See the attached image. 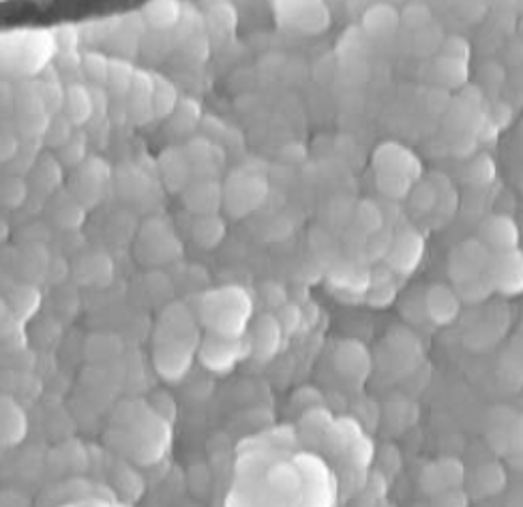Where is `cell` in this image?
<instances>
[{"mask_svg":"<svg viewBox=\"0 0 523 507\" xmlns=\"http://www.w3.org/2000/svg\"><path fill=\"white\" fill-rule=\"evenodd\" d=\"M494 172H496V167H494V163H491V159H487V156H478V159L472 163L470 178H472V183H477V184H487L491 178H494Z\"/></svg>","mask_w":523,"mask_h":507,"instance_id":"obj_58","label":"cell"},{"mask_svg":"<svg viewBox=\"0 0 523 507\" xmlns=\"http://www.w3.org/2000/svg\"><path fill=\"white\" fill-rule=\"evenodd\" d=\"M148 407L167 422H174V418H176V403H174V398L167 394V392H155V394L150 396Z\"/></svg>","mask_w":523,"mask_h":507,"instance_id":"obj_52","label":"cell"},{"mask_svg":"<svg viewBox=\"0 0 523 507\" xmlns=\"http://www.w3.org/2000/svg\"><path fill=\"white\" fill-rule=\"evenodd\" d=\"M140 253L146 255V262L166 263L180 255V243L170 225H166V221L150 219L146 225L142 227Z\"/></svg>","mask_w":523,"mask_h":507,"instance_id":"obj_8","label":"cell"},{"mask_svg":"<svg viewBox=\"0 0 523 507\" xmlns=\"http://www.w3.org/2000/svg\"><path fill=\"white\" fill-rule=\"evenodd\" d=\"M180 14H183L180 0H148L140 11L142 20L155 30H167L176 26Z\"/></svg>","mask_w":523,"mask_h":507,"instance_id":"obj_28","label":"cell"},{"mask_svg":"<svg viewBox=\"0 0 523 507\" xmlns=\"http://www.w3.org/2000/svg\"><path fill=\"white\" fill-rule=\"evenodd\" d=\"M284 5V22L305 33H317L328 26V9L324 0H277Z\"/></svg>","mask_w":523,"mask_h":507,"instance_id":"obj_13","label":"cell"},{"mask_svg":"<svg viewBox=\"0 0 523 507\" xmlns=\"http://www.w3.org/2000/svg\"><path fill=\"white\" fill-rule=\"evenodd\" d=\"M247 338L251 345V358L260 364H267L279 353L281 341H284V328H281L277 315H260L249 325Z\"/></svg>","mask_w":523,"mask_h":507,"instance_id":"obj_9","label":"cell"},{"mask_svg":"<svg viewBox=\"0 0 523 507\" xmlns=\"http://www.w3.org/2000/svg\"><path fill=\"white\" fill-rule=\"evenodd\" d=\"M371 163H374L376 174H384V176L407 178L412 183L420 178V161L399 144L388 142L377 146Z\"/></svg>","mask_w":523,"mask_h":507,"instance_id":"obj_10","label":"cell"},{"mask_svg":"<svg viewBox=\"0 0 523 507\" xmlns=\"http://www.w3.org/2000/svg\"><path fill=\"white\" fill-rule=\"evenodd\" d=\"M183 204L191 214H217L224 206V184L219 178H194L183 191Z\"/></svg>","mask_w":523,"mask_h":507,"instance_id":"obj_11","label":"cell"},{"mask_svg":"<svg viewBox=\"0 0 523 507\" xmlns=\"http://www.w3.org/2000/svg\"><path fill=\"white\" fill-rule=\"evenodd\" d=\"M491 289H494V283H491L489 274H483V276H477V279L457 285V293H459L461 300L474 304V302H483L487 295L491 293Z\"/></svg>","mask_w":523,"mask_h":507,"instance_id":"obj_46","label":"cell"},{"mask_svg":"<svg viewBox=\"0 0 523 507\" xmlns=\"http://www.w3.org/2000/svg\"><path fill=\"white\" fill-rule=\"evenodd\" d=\"M56 159L63 163V167L67 169H77L84 161L88 159V140L86 133L77 129L75 135L65 144L63 148L56 150Z\"/></svg>","mask_w":523,"mask_h":507,"instance_id":"obj_40","label":"cell"},{"mask_svg":"<svg viewBox=\"0 0 523 507\" xmlns=\"http://www.w3.org/2000/svg\"><path fill=\"white\" fill-rule=\"evenodd\" d=\"M194 178H219L226 154L217 144L208 140H191L185 148Z\"/></svg>","mask_w":523,"mask_h":507,"instance_id":"obj_18","label":"cell"},{"mask_svg":"<svg viewBox=\"0 0 523 507\" xmlns=\"http://www.w3.org/2000/svg\"><path fill=\"white\" fill-rule=\"evenodd\" d=\"M170 424L148 407V412L136 413L131 426V458L137 464H155L170 450Z\"/></svg>","mask_w":523,"mask_h":507,"instance_id":"obj_2","label":"cell"},{"mask_svg":"<svg viewBox=\"0 0 523 507\" xmlns=\"http://www.w3.org/2000/svg\"><path fill=\"white\" fill-rule=\"evenodd\" d=\"M438 464H440V471L450 491L461 486V482H464V467H461L459 461H455V458H444V461H438Z\"/></svg>","mask_w":523,"mask_h":507,"instance_id":"obj_56","label":"cell"},{"mask_svg":"<svg viewBox=\"0 0 523 507\" xmlns=\"http://www.w3.org/2000/svg\"><path fill=\"white\" fill-rule=\"evenodd\" d=\"M110 90H106V86L101 84H95L90 86V94H93V104H95V118L104 120L107 110H110Z\"/></svg>","mask_w":523,"mask_h":507,"instance_id":"obj_59","label":"cell"},{"mask_svg":"<svg viewBox=\"0 0 523 507\" xmlns=\"http://www.w3.org/2000/svg\"><path fill=\"white\" fill-rule=\"evenodd\" d=\"M63 114L74 123L77 129L86 126L90 120L95 118V104L93 94H90V86L84 84H69L67 93H65V105Z\"/></svg>","mask_w":523,"mask_h":507,"instance_id":"obj_24","label":"cell"},{"mask_svg":"<svg viewBox=\"0 0 523 507\" xmlns=\"http://www.w3.org/2000/svg\"><path fill=\"white\" fill-rule=\"evenodd\" d=\"M197 352L189 347L170 345V343H153V364L161 379L167 383H176L189 373Z\"/></svg>","mask_w":523,"mask_h":507,"instance_id":"obj_12","label":"cell"},{"mask_svg":"<svg viewBox=\"0 0 523 507\" xmlns=\"http://www.w3.org/2000/svg\"><path fill=\"white\" fill-rule=\"evenodd\" d=\"M395 293L397 289L393 283H377V285H371L369 292H367V302H369L371 306L382 309V306H388L390 302L395 300Z\"/></svg>","mask_w":523,"mask_h":507,"instance_id":"obj_54","label":"cell"},{"mask_svg":"<svg viewBox=\"0 0 523 507\" xmlns=\"http://www.w3.org/2000/svg\"><path fill=\"white\" fill-rule=\"evenodd\" d=\"M401 24V14L393 5L388 3H376L365 11L363 15V28L371 37H388L393 35L397 26Z\"/></svg>","mask_w":523,"mask_h":507,"instance_id":"obj_27","label":"cell"},{"mask_svg":"<svg viewBox=\"0 0 523 507\" xmlns=\"http://www.w3.org/2000/svg\"><path fill=\"white\" fill-rule=\"evenodd\" d=\"M335 426L333 415L322 407H311L307 409L303 415V432L309 439H322L330 432V428Z\"/></svg>","mask_w":523,"mask_h":507,"instance_id":"obj_42","label":"cell"},{"mask_svg":"<svg viewBox=\"0 0 523 507\" xmlns=\"http://www.w3.org/2000/svg\"><path fill=\"white\" fill-rule=\"evenodd\" d=\"M442 54L450 58H459V60H470V44L459 35H453V37H447L442 41Z\"/></svg>","mask_w":523,"mask_h":507,"instance_id":"obj_55","label":"cell"},{"mask_svg":"<svg viewBox=\"0 0 523 507\" xmlns=\"http://www.w3.org/2000/svg\"><path fill=\"white\" fill-rule=\"evenodd\" d=\"M50 216L54 221V225H58L60 229H67V232H74V229H80L84 223V208L77 199L71 195L69 189H60L50 197Z\"/></svg>","mask_w":523,"mask_h":507,"instance_id":"obj_22","label":"cell"},{"mask_svg":"<svg viewBox=\"0 0 523 507\" xmlns=\"http://www.w3.org/2000/svg\"><path fill=\"white\" fill-rule=\"evenodd\" d=\"M11 104H14L15 114L47 112L45 96H44V90H41L39 80L37 82H22L20 86H15L14 94H11Z\"/></svg>","mask_w":523,"mask_h":507,"instance_id":"obj_30","label":"cell"},{"mask_svg":"<svg viewBox=\"0 0 523 507\" xmlns=\"http://www.w3.org/2000/svg\"><path fill=\"white\" fill-rule=\"evenodd\" d=\"M354 225L363 235H371L384 227V213L371 199H363L354 213Z\"/></svg>","mask_w":523,"mask_h":507,"instance_id":"obj_38","label":"cell"},{"mask_svg":"<svg viewBox=\"0 0 523 507\" xmlns=\"http://www.w3.org/2000/svg\"><path fill=\"white\" fill-rule=\"evenodd\" d=\"M20 148H22V135L15 131V126L5 124L3 148H0V153H3V163H5V165H9V163L15 159L17 153H20Z\"/></svg>","mask_w":523,"mask_h":507,"instance_id":"obj_53","label":"cell"},{"mask_svg":"<svg viewBox=\"0 0 523 507\" xmlns=\"http://www.w3.org/2000/svg\"><path fill=\"white\" fill-rule=\"evenodd\" d=\"M3 445L5 448H15L20 445L28 434V415L22 409V404L14 401L11 396L3 398Z\"/></svg>","mask_w":523,"mask_h":507,"instance_id":"obj_25","label":"cell"},{"mask_svg":"<svg viewBox=\"0 0 523 507\" xmlns=\"http://www.w3.org/2000/svg\"><path fill=\"white\" fill-rule=\"evenodd\" d=\"M376 186L380 189L382 195H387L388 199H401V197L410 195L414 183L407 178L384 176V174H376Z\"/></svg>","mask_w":523,"mask_h":507,"instance_id":"obj_47","label":"cell"},{"mask_svg":"<svg viewBox=\"0 0 523 507\" xmlns=\"http://www.w3.org/2000/svg\"><path fill=\"white\" fill-rule=\"evenodd\" d=\"M268 484L277 494H298L303 491V473H300L298 464L287 467L286 462L275 464L268 473Z\"/></svg>","mask_w":523,"mask_h":507,"instance_id":"obj_31","label":"cell"},{"mask_svg":"<svg viewBox=\"0 0 523 507\" xmlns=\"http://www.w3.org/2000/svg\"><path fill=\"white\" fill-rule=\"evenodd\" d=\"M75 274L82 283H107L112 274V263L107 255L99 253V255H90V259H82L77 263Z\"/></svg>","mask_w":523,"mask_h":507,"instance_id":"obj_37","label":"cell"},{"mask_svg":"<svg viewBox=\"0 0 523 507\" xmlns=\"http://www.w3.org/2000/svg\"><path fill=\"white\" fill-rule=\"evenodd\" d=\"M63 178H65V167L63 163L56 159V154L54 156L41 154L37 165H35L33 172L28 174V184L35 197H39L41 202H47L54 193L63 189Z\"/></svg>","mask_w":523,"mask_h":507,"instance_id":"obj_16","label":"cell"},{"mask_svg":"<svg viewBox=\"0 0 523 507\" xmlns=\"http://www.w3.org/2000/svg\"><path fill=\"white\" fill-rule=\"evenodd\" d=\"M197 358L215 375H227L238 362L251 358V345L247 334L224 336L217 332H206L197 347Z\"/></svg>","mask_w":523,"mask_h":507,"instance_id":"obj_3","label":"cell"},{"mask_svg":"<svg viewBox=\"0 0 523 507\" xmlns=\"http://www.w3.org/2000/svg\"><path fill=\"white\" fill-rule=\"evenodd\" d=\"M75 131H77V126L71 123V120L65 116L63 112L54 114L52 120H50V124H47L45 135H44L45 148L60 150V148L65 146V144L71 140V137L75 135Z\"/></svg>","mask_w":523,"mask_h":507,"instance_id":"obj_39","label":"cell"},{"mask_svg":"<svg viewBox=\"0 0 523 507\" xmlns=\"http://www.w3.org/2000/svg\"><path fill=\"white\" fill-rule=\"evenodd\" d=\"M54 39H56L58 52H80V30L74 24L58 26L54 30Z\"/></svg>","mask_w":523,"mask_h":507,"instance_id":"obj_51","label":"cell"},{"mask_svg":"<svg viewBox=\"0 0 523 507\" xmlns=\"http://www.w3.org/2000/svg\"><path fill=\"white\" fill-rule=\"evenodd\" d=\"M110 183V165L99 156H88L80 167L75 169V176L69 184V193L84 208H95L104 197V191Z\"/></svg>","mask_w":523,"mask_h":507,"instance_id":"obj_6","label":"cell"},{"mask_svg":"<svg viewBox=\"0 0 523 507\" xmlns=\"http://www.w3.org/2000/svg\"><path fill=\"white\" fill-rule=\"evenodd\" d=\"M172 116L176 118L174 120V124L178 126V131H189L191 126H196L197 123H200L202 112H200V105H197V101L183 99L176 110H174Z\"/></svg>","mask_w":523,"mask_h":507,"instance_id":"obj_49","label":"cell"},{"mask_svg":"<svg viewBox=\"0 0 523 507\" xmlns=\"http://www.w3.org/2000/svg\"><path fill=\"white\" fill-rule=\"evenodd\" d=\"M401 24L410 30H423L431 24V11L423 3H410L401 11Z\"/></svg>","mask_w":523,"mask_h":507,"instance_id":"obj_50","label":"cell"},{"mask_svg":"<svg viewBox=\"0 0 523 507\" xmlns=\"http://www.w3.org/2000/svg\"><path fill=\"white\" fill-rule=\"evenodd\" d=\"M260 292L264 302H267L268 306H273V309H279V306H284L287 302V289L279 285V283H264Z\"/></svg>","mask_w":523,"mask_h":507,"instance_id":"obj_57","label":"cell"},{"mask_svg":"<svg viewBox=\"0 0 523 507\" xmlns=\"http://www.w3.org/2000/svg\"><path fill=\"white\" fill-rule=\"evenodd\" d=\"M136 69L131 66L127 60L123 58H112L110 65V75H107V90L116 96H127L131 86H134Z\"/></svg>","mask_w":523,"mask_h":507,"instance_id":"obj_36","label":"cell"},{"mask_svg":"<svg viewBox=\"0 0 523 507\" xmlns=\"http://www.w3.org/2000/svg\"><path fill=\"white\" fill-rule=\"evenodd\" d=\"M268 197L267 178L249 172H236L224 184V208L234 219H243L262 206Z\"/></svg>","mask_w":523,"mask_h":507,"instance_id":"obj_4","label":"cell"},{"mask_svg":"<svg viewBox=\"0 0 523 507\" xmlns=\"http://www.w3.org/2000/svg\"><path fill=\"white\" fill-rule=\"evenodd\" d=\"M420 257H423V235L414 229H404L399 235H395L387 263L395 273L410 274L418 265Z\"/></svg>","mask_w":523,"mask_h":507,"instance_id":"obj_17","label":"cell"},{"mask_svg":"<svg viewBox=\"0 0 523 507\" xmlns=\"http://www.w3.org/2000/svg\"><path fill=\"white\" fill-rule=\"evenodd\" d=\"M30 195H33V191H30L28 178L11 176V174L5 178V183H3V206L5 208L20 210L22 206H26Z\"/></svg>","mask_w":523,"mask_h":507,"instance_id":"obj_41","label":"cell"},{"mask_svg":"<svg viewBox=\"0 0 523 507\" xmlns=\"http://www.w3.org/2000/svg\"><path fill=\"white\" fill-rule=\"evenodd\" d=\"M254 304L249 293L238 285H227L206 292L200 298L197 322L206 332H217L224 336L247 334Z\"/></svg>","mask_w":523,"mask_h":507,"instance_id":"obj_1","label":"cell"},{"mask_svg":"<svg viewBox=\"0 0 523 507\" xmlns=\"http://www.w3.org/2000/svg\"><path fill=\"white\" fill-rule=\"evenodd\" d=\"M39 84H41V90H44L47 112H50L52 116L54 114L63 112L67 86H63V82H60L58 71L54 69V66H47V69H44V74H41Z\"/></svg>","mask_w":523,"mask_h":507,"instance_id":"obj_33","label":"cell"},{"mask_svg":"<svg viewBox=\"0 0 523 507\" xmlns=\"http://www.w3.org/2000/svg\"><path fill=\"white\" fill-rule=\"evenodd\" d=\"M180 104L178 90L174 84L164 75L155 74V90H153V105H155V118H167L172 116Z\"/></svg>","mask_w":523,"mask_h":507,"instance_id":"obj_32","label":"cell"},{"mask_svg":"<svg viewBox=\"0 0 523 507\" xmlns=\"http://www.w3.org/2000/svg\"><path fill=\"white\" fill-rule=\"evenodd\" d=\"M112 58H107L101 52H82V71L86 74L95 84H107V75H110Z\"/></svg>","mask_w":523,"mask_h":507,"instance_id":"obj_43","label":"cell"},{"mask_svg":"<svg viewBox=\"0 0 523 507\" xmlns=\"http://www.w3.org/2000/svg\"><path fill=\"white\" fill-rule=\"evenodd\" d=\"M159 172H161V178H164V183L167 186V191L172 193H178V191H185L187 189V184L194 180V172H191V165H189V159H187V153H185V148H167L161 153L159 161Z\"/></svg>","mask_w":523,"mask_h":507,"instance_id":"obj_19","label":"cell"},{"mask_svg":"<svg viewBox=\"0 0 523 507\" xmlns=\"http://www.w3.org/2000/svg\"><path fill=\"white\" fill-rule=\"evenodd\" d=\"M395 235L387 232V229H380V232L367 235L365 240V255L369 262H382V259L388 257L390 246H393Z\"/></svg>","mask_w":523,"mask_h":507,"instance_id":"obj_45","label":"cell"},{"mask_svg":"<svg viewBox=\"0 0 523 507\" xmlns=\"http://www.w3.org/2000/svg\"><path fill=\"white\" fill-rule=\"evenodd\" d=\"M461 298L447 285H431L425 295V311L436 325H447L459 315Z\"/></svg>","mask_w":523,"mask_h":507,"instance_id":"obj_20","label":"cell"},{"mask_svg":"<svg viewBox=\"0 0 523 507\" xmlns=\"http://www.w3.org/2000/svg\"><path fill=\"white\" fill-rule=\"evenodd\" d=\"M478 238L494 251H513L517 244V225L508 216H489V219L483 221V225H480Z\"/></svg>","mask_w":523,"mask_h":507,"instance_id":"obj_21","label":"cell"},{"mask_svg":"<svg viewBox=\"0 0 523 507\" xmlns=\"http://www.w3.org/2000/svg\"><path fill=\"white\" fill-rule=\"evenodd\" d=\"M489 246L483 240H466L459 246H455L448 257V274L455 285L477 279V276L487 274L489 270Z\"/></svg>","mask_w":523,"mask_h":507,"instance_id":"obj_7","label":"cell"},{"mask_svg":"<svg viewBox=\"0 0 523 507\" xmlns=\"http://www.w3.org/2000/svg\"><path fill=\"white\" fill-rule=\"evenodd\" d=\"M114 488H116L123 497H127V501H137L144 492V482L129 462L120 461L116 467H114Z\"/></svg>","mask_w":523,"mask_h":507,"instance_id":"obj_34","label":"cell"},{"mask_svg":"<svg viewBox=\"0 0 523 507\" xmlns=\"http://www.w3.org/2000/svg\"><path fill=\"white\" fill-rule=\"evenodd\" d=\"M333 362L337 373H341V377L350 383L365 382L371 371L369 352L358 341H341L335 349Z\"/></svg>","mask_w":523,"mask_h":507,"instance_id":"obj_14","label":"cell"},{"mask_svg":"<svg viewBox=\"0 0 523 507\" xmlns=\"http://www.w3.org/2000/svg\"><path fill=\"white\" fill-rule=\"evenodd\" d=\"M5 306L11 313V317L20 319L22 323H26L28 319L37 315L41 306V292L37 285H30V283H20V285L11 287V292L5 298Z\"/></svg>","mask_w":523,"mask_h":507,"instance_id":"obj_26","label":"cell"},{"mask_svg":"<svg viewBox=\"0 0 523 507\" xmlns=\"http://www.w3.org/2000/svg\"><path fill=\"white\" fill-rule=\"evenodd\" d=\"M297 464L303 473V492L309 491L311 497H320V503L324 497H333V475L316 456H300Z\"/></svg>","mask_w":523,"mask_h":507,"instance_id":"obj_23","label":"cell"},{"mask_svg":"<svg viewBox=\"0 0 523 507\" xmlns=\"http://www.w3.org/2000/svg\"><path fill=\"white\" fill-rule=\"evenodd\" d=\"M226 221L219 214H202L196 216L194 225H191V235H194L196 244L202 249H217L226 238Z\"/></svg>","mask_w":523,"mask_h":507,"instance_id":"obj_29","label":"cell"},{"mask_svg":"<svg viewBox=\"0 0 523 507\" xmlns=\"http://www.w3.org/2000/svg\"><path fill=\"white\" fill-rule=\"evenodd\" d=\"M153 343H170V345H180L196 349L200 347V325L191 315L185 304H170L161 313L157 325H155Z\"/></svg>","mask_w":523,"mask_h":507,"instance_id":"obj_5","label":"cell"},{"mask_svg":"<svg viewBox=\"0 0 523 507\" xmlns=\"http://www.w3.org/2000/svg\"><path fill=\"white\" fill-rule=\"evenodd\" d=\"M153 90H155V74H146V71L136 69L134 86H131L127 99V114L131 123L137 126H144L155 118V105H153Z\"/></svg>","mask_w":523,"mask_h":507,"instance_id":"obj_15","label":"cell"},{"mask_svg":"<svg viewBox=\"0 0 523 507\" xmlns=\"http://www.w3.org/2000/svg\"><path fill=\"white\" fill-rule=\"evenodd\" d=\"M436 75L447 88H459L466 84L468 77V63L459 58L442 56L436 60Z\"/></svg>","mask_w":523,"mask_h":507,"instance_id":"obj_35","label":"cell"},{"mask_svg":"<svg viewBox=\"0 0 523 507\" xmlns=\"http://www.w3.org/2000/svg\"><path fill=\"white\" fill-rule=\"evenodd\" d=\"M277 319H279L281 328H284V334L294 336L300 328H305V311L300 309V304L297 302H286L284 306L277 309Z\"/></svg>","mask_w":523,"mask_h":507,"instance_id":"obj_44","label":"cell"},{"mask_svg":"<svg viewBox=\"0 0 523 507\" xmlns=\"http://www.w3.org/2000/svg\"><path fill=\"white\" fill-rule=\"evenodd\" d=\"M412 208L418 213H431L438 206V189L431 183H418L410 191Z\"/></svg>","mask_w":523,"mask_h":507,"instance_id":"obj_48","label":"cell"}]
</instances>
